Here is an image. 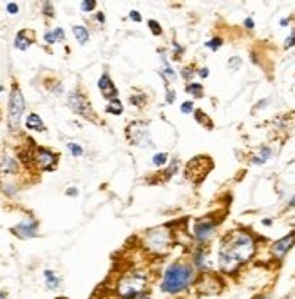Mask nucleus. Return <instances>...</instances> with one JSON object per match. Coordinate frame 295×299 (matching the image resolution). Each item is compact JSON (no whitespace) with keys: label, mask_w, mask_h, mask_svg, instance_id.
<instances>
[{"label":"nucleus","mask_w":295,"mask_h":299,"mask_svg":"<svg viewBox=\"0 0 295 299\" xmlns=\"http://www.w3.org/2000/svg\"><path fill=\"white\" fill-rule=\"evenodd\" d=\"M257 252V241L246 230H230L221 240L217 252V265L221 274L236 276L243 265L252 259Z\"/></svg>","instance_id":"obj_1"},{"label":"nucleus","mask_w":295,"mask_h":299,"mask_svg":"<svg viewBox=\"0 0 295 299\" xmlns=\"http://www.w3.org/2000/svg\"><path fill=\"white\" fill-rule=\"evenodd\" d=\"M198 279L194 265L187 259L172 261L163 270L160 281V290L167 295H179L189 290Z\"/></svg>","instance_id":"obj_2"},{"label":"nucleus","mask_w":295,"mask_h":299,"mask_svg":"<svg viewBox=\"0 0 295 299\" xmlns=\"http://www.w3.org/2000/svg\"><path fill=\"white\" fill-rule=\"evenodd\" d=\"M114 299H138L149 294V272L145 269H129L118 276L113 288Z\"/></svg>","instance_id":"obj_3"},{"label":"nucleus","mask_w":295,"mask_h":299,"mask_svg":"<svg viewBox=\"0 0 295 299\" xmlns=\"http://www.w3.org/2000/svg\"><path fill=\"white\" fill-rule=\"evenodd\" d=\"M174 243L172 230L169 227H156V228H149L141 236V245L147 252H151L152 256H165L169 252L170 247Z\"/></svg>","instance_id":"obj_4"},{"label":"nucleus","mask_w":295,"mask_h":299,"mask_svg":"<svg viewBox=\"0 0 295 299\" xmlns=\"http://www.w3.org/2000/svg\"><path fill=\"white\" fill-rule=\"evenodd\" d=\"M24 111H25V98L22 94L18 84L15 82L11 87V93H9V102H8V125L11 132H17L20 129Z\"/></svg>","instance_id":"obj_5"},{"label":"nucleus","mask_w":295,"mask_h":299,"mask_svg":"<svg viewBox=\"0 0 295 299\" xmlns=\"http://www.w3.org/2000/svg\"><path fill=\"white\" fill-rule=\"evenodd\" d=\"M67 104L78 116L89 120V122H94V123L98 122V116L94 114L93 106H91V102L87 100V96H85L84 93H80V91H71L67 96Z\"/></svg>","instance_id":"obj_6"},{"label":"nucleus","mask_w":295,"mask_h":299,"mask_svg":"<svg viewBox=\"0 0 295 299\" xmlns=\"http://www.w3.org/2000/svg\"><path fill=\"white\" fill-rule=\"evenodd\" d=\"M217 219H214L212 216H205V218H199L194 221V227H192V236L198 243L205 245L212 236H214L215 228H217Z\"/></svg>","instance_id":"obj_7"},{"label":"nucleus","mask_w":295,"mask_h":299,"mask_svg":"<svg viewBox=\"0 0 295 299\" xmlns=\"http://www.w3.org/2000/svg\"><path fill=\"white\" fill-rule=\"evenodd\" d=\"M125 135H127V140H129L132 145H138V147H149V145L152 144L149 129L143 122H132L131 125L127 127Z\"/></svg>","instance_id":"obj_8"},{"label":"nucleus","mask_w":295,"mask_h":299,"mask_svg":"<svg viewBox=\"0 0 295 299\" xmlns=\"http://www.w3.org/2000/svg\"><path fill=\"white\" fill-rule=\"evenodd\" d=\"M58 163V154L46 147L33 149V165L38 171H53Z\"/></svg>","instance_id":"obj_9"},{"label":"nucleus","mask_w":295,"mask_h":299,"mask_svg":"<svg viewBox=\"0 0 295 299\" xmlns=\"http://www.w3.org/2000/svg\"><path fill=\"white\" fill-rule=\"evenodd\" d=\"M293 245H295V230H291L290 234H286L284 238H281V240H277V241L272 243L270 254L274 256V259L283 261L284 257H286V254L293 249Z\"/></svg>","instance_id":"obj_10"},{"label":"nucleus","mask_w":295,"mask_h":299,"mask_svg":"<svg viewBox=\"0 0 295 299\" xmlns=\"http://www.w3.org/2000/svg\"><path fill=\"white\" fill-rule=\"evenodd\" d=\"M11 234L20 238V240H29V238L38 236V221L33 216H29V218H25L24 221H20L18 225L11 227Z\"/></svg>","instance_id":"obj_11"},{"label":"nucleus","mask_w":295,"mask_h":299,"mask_svg":"<svg viewBox=\"0 0 295 299\" xmlns=\"http://www.w3.org/2000/svg\"><path fill=\"white\" fill-rule=\"evenodd\" d=\"M98 89H100L101 96L109 102L118 96V89L114 87V82H113V78H110L109 73H103V75L100 76V80H98Z\"/></svg>","instance_id":"obj_12"},{"label":"nucleus","mask_w":295,"mask_h":299,"mask_svg":"<svg viewBox=\"0 0 295 299\" xmlns=\"http://www.w3.org/2000/svg\"><path fill=\"white\" fill-rule=\"evenodd\" d=\"M18 169H20V165H18L17 158H13L9 154H4L0 158V174L15 176V174H18Z\"/></svg>","instance_id":"obj_13"},{"label":"nucleus","mask_w":295,"mask_h":299,"mask_svg":"<svg viewBox=\"0 0 295 299\" xmlns=\"http://www.w3.org/2000/svg\"><path fill=\"white\" fill-rule=\"evenodd\" d=\"M33 42H34V31H31V29L18 31L17 37H15V47H17L18 51H27Z\"/></svg>","instance_id":"obj_14"},{"label":"nucleus","mask_w":295,"mask_h":299,"mask_svg":"<svg viewBox=\"0 0 295 299\" xmlns=\"http://www.w3.org/2000/svg\"><path fill=\"white\" fill-rule=\"evenodd\" d=\"M44 281H46V288L47 290H58L60 285H62V278L56 274L55 270H44Z\"/></svg>","instance_id":"obj_15"},{"label":"nucleus","mask_w":295,"mask_h":299,"mask_svg":"<svg viewBox=\"0 0 295 299\" xmlns=\"http://www.w3.org/2000/svg\"><path fill=\"white\" fill-rule=\"evenodd\" d=\"M161 53V76L165 78V82H174L176 80V71L172 69V65H170L169 62H167V56H165V51L160 49Z\"/></svg>","instance_id":"obj_16"},{"label":"nucleus","mask_w":295,"mask_h":299,"mask_svg":"<svg viewBox=\"0 0 295 299\" xmlns=\"http://www.w3.org/2000/svg\"><path fill=\"white\" fill-rule=\"evenodd\" d=\"M25 127H27L29 131H34V132H44V131H46V125H44L42 118H40L36 113L27 114V120H25Z\"/></svg>","instance_id":"obj_17"},{"label":"nucleus","mask_w":295,"mask_h":299,"mask_svg":"<svg viewBox=\"0 0 295 299\" xmlns=\"http://www.w3.org/2000/svg\"><path fill=\"white\" fill-rule=\"evenodd\" d=\"M72 35H75V38L78 40V44H87L89 40V29L85 27V25H72Z\"/></svg>","instance_id":"obj_18"},{"label":"nucleus","mask_w":295,"mask_h":299,"mask_svg":"<svg viewBox=\"0 0 295 299\" xmlns=\"http://www.w3.org/2000/svg\"><path fill=\"white\" fill-rule=\"evenodd\" d=\"M272 158V149L270 147H261L259 149V152L255 156H253V163L255 165H263L265 161H268Z\"/></svg>","instance_id":"obj_19"},{"label":"nucleus","mask_w":295,"mask_h":299,"mask_svg":"<svg viewBox=\"0 0 295 299\" xmlns=\"http://www.w3.org/2000/svg\"><path fill=\"white\" fill-rule=\"evenodd\" d=\"M105 109H107V113L114 114V116H120L122 111H123V106H122V102H120L118 98H114V100H110L109 104H107Z\"/></svg>","instance_id":"obj_20"},{"label":"nucleus","mask_w":295,"mask_h":299,"mask_svg":"<svg viewBox=\"0 0 295 299\" xmlns=\"http://www.w3.org/2000/svg\"><path fill=\"white\" fill-rule=\"evenodd\" d=\"M194 118H196V122L198 123H201V125H205L207 127V129H212V127H214V123H212V120L208 118L207 114L203 113V111H194Z\"/></svg>","instance_id":"obj_21"},{"label":"nucleus","mask_w":295,"mask_h":299,"mask_svg":"<svg viewBox=\"0 0 295 299\" xmlns=\"http://www.w3.org/2000/svg\"><path fill=\"white\" fill-rule=\"evenodd\" d=\"M185 91L189 94H192L194 98H201L203 94H205V91H203V85L201 84H187V87H185Z\"/></svg>","instance_id":"obj_22"},{"label":"nucleus","mask_w":295,"mask_h":299,"mask_svg":"<svg viewBox=\"0 0 295 299\" xmlns=\"http://www.w3.org/2000/svg\"><path fill=\"white\" fill-rule=\"evenodd\" d=\"M169 161V154L167 152H158V154L152 156V165H156V167H161Z\"/></svg>","instance_id":"obj_23"},{"label":"nucleus","mask_w":295,"mask_h":299,"mask_svg":"<svg viewBox=\"0 0 295 299\" xmlns=\"http://www.w3.org/2000/svg\"><path fill=\"white\" fill-rule=\"evenodd\" d=\"M205 46H207L208 49H212V51H217L221 46H223V38H221V37H214V38H210V40H208Z\"/></svg>","instance_id":"obj_24"},{"label":"nucleus","mask_w":295,"mask_h":299,"mask_svg":"<svg viewBox=\"0 0 295 299\" xmlns=\"http://www.w3.org/2000/svg\"><path fill=\"white\" fill-rule=\"evenodd\" d=\"M80 8L84 13H91L93 9H96V0H84L80 4Z\"/></svg>","instance_id":"obj_25"},{"label":"nucleus","mask_w":295,"mask_h":299,"mask_svg":"<svg viewBox=\"0 0 295 299\" xmlns=\"http://www.w3.org/2000/svg\"><path fill=\"white\" fill-rule=\"evenodd\" d=\"M149 29H151L152 35H156V37H160V35L163 33V31H161L160 22H156V20H149Z\"/></svg>","instance_id":"obj_26"},{"label":"nucleus","mask_w":295,"mask_h":299,"mask_svg":"<svg viewBox=\"0 0 295 299\" xmlns=\"http://www.w3.org/2000/svg\"><path fill=\"white\" fill-rule=\"evenodd\" d=\"M67 147H69V151H71V154L75 156V158H80V156L84 154V149H82L78 144H72L71 142V144H67Z\"/></svg>","instance_id":"obj_27"},{"label":"nucleus","mask_w":295,"mask_h":299,"mask_svg":"<svg viewBox=\"0 0 295 299\" xmlns=\"http://www.w3.org/2000/svg\"><path fill=\"white\" fill-rule=\"evenodd\" d=\"M44 42H46L47 46H53V44L58 42V40H56L55 31H46V35H44Z\"/></svg>","instance_id":"obj_28"},{"label":"nucleus","mask_w":295,"mask_h":299,"mask_svg":"<svg viewBox=\"0 0 295 299\" xmlns=\"http://www.w3.org/2000/svg\"><path fill=\"white\" fill-rule=\"evenodd\" d=\"M145 100H147V96H145L143 93H139V94H134V96H131L132 104H134V106H139V107L145 106Z\"/></svg>","instance_id":"obj_29"},{"label":"nucleus","mask_w":295,"mask_h":299,"mask_svg":"<svg viewBox=\"0 0 295 299\" xmlns=\"http://www.w3.org/2000/svg\"><path fill=\"white\" fill-rule=\"evenodd\" d=\"M42 9H44V15L46 17H55V8H53V4L51 2H44L42 4Z\"/></svg>","instance_id":"obj_30"},{"label":"nucleus","mask_w":295,"mask_h":299,"mask_svg":"<svg viewBox=\"0 0 295 299\" xmlns=\"http://www.w3.org/2000/svg\"><path fill=\"white\" fill-rule=\"evenodd\" d=\"M18 9H20V8H18L17 2H8V4H6V11H8L9 15H17Z\"/></svg>","instance_id":"obj_31"},{"label":"nucleus","mask_w":295,"mask_h":299,"mask_svg":"<svg viewBox=\"0 0 295 299\" xmlns=\"http://www.w3.org/2000/svg\"><path fill=\"white\" fill-rule=\"evenodd\" d=\"M183 78H185V80H190V78H192V76H194V65H187L185 69H183Z\"/></svg>","instance_id":"obj_32"},{"label":"nucleus","mask_w":295,"mask_h":299,"mask_svg":"<svg viewBox=\"0 0 295 299\" xmlns=\"http://www.w3.org/2000/svg\"><path fill=\"white\" fill-rule=\"evenodd\" d=\"M192 111H194V104H192V102H185V104L181 106L183 114H189V113H192Z\"/></svg>","instance_id":"obj_33"},{"label":"nucleus","mask_w":295,"mask_h":299,"mask_svg":"<svg viewBox=\"0 0 295 299\" xmlns=\"http://www.w3.org/2000/svg\"><path fill=\"white\" fill-rule=\"evenodd\" d=\"M284 47H286V49H290V47H295V31L286 38V40H284Z\"/></svg>","instance_id":"obj_34"},{"label":"nucleus","mask_w":295,"mask_h":299,"mask_svg":"<svg viewBox=\"0 0 295 299\" xmlns=\"http://www.w3.org/2000/svg\"><path fill=\"white\" fill-rule=\"evenodd\" d=\"M129 18H131L132 22H136V24H139V22H141V15H139L136 9H132V11L129 13Z\"/></svg>","instance_id":"obj_35"},{"label":"nucleus","mask_w":295,"mask_h":299,"mask_svg":"<svg viewBox=\"0 0 295 299\" xmlns=\"http://www.w3.org/2000/svg\"><path fill=\"white\" fill-rule=\"evenodd\" d=\"M174 100H176V93H174L172 89H167V102H169V104H174Z\"/></svg>","instance_id":"obj_36"},{"label":"nucleus","mask_w":295,"mask_h":299,"mask_svg":"<svg viewBox=\"0 0 295 299\" xmlns=\"http://www.w3.org/2000/svg\"><path fill=\"white\" fill-rule=\"evenodd\" d=\"M253 25H255V24H253V18H246V20H245V27H246V29H253Z\"/></svg>","instance_id":"obj_37"},{"label":"nucleus","mask_w":295,"mask_h":299,"mask_svg":"<svg viewBox=\"0 0 295 299\" xmlns=\"http://www.w3.org/2000/svg\"><path fill=\"white\" fill-rule=\"evenodd\" d=\"M198 75L201 76V78H207V76H208V68H201L198 71Z\"/></svg>","instance_id":"obj_38"},{"label":"nucleus","mask_w":295,"mask_h":299,"mask_svg":"<svg viewBox=\"0 0 295 299\" xmlns=\"http://www.w3.org/2000/svg\"><path fill=\"white\" fill-rule=\"evenodd\" d=\"M228 65H230V68H234V69H236L237 65H239V58H234V60H230V62H228Z\"/></svg>","instance_id":"obj_39"},{"label":"nucleus","mask_w":295,"mask_h":299,"mask_svg":"<svg viewBox=\"0 0 295 299\" xmlns=\"http://www.w3.org/2000/svg\"><path fill=\"white\" fill-rule=\"evenodd\" d=\"M0 299H9V292L2 288V290H0Z\"/></svg>","instance_id":"obj_40"},{"label":"nucleus","mask_w":295,"mask_h":299,"mask_svg":"<svg viewBox=\"0 0 295 299\" xmlns=\"http://www.w3.org/2000/svg\"><path fill=\"white\" fill-rule=\"evenodd\" d=\"M67 196H72V198H75V196H78V189H69L67 190Z\"/></svg>","instance_id":"obj_41"},{"label":"nucleus","mask_w":295,"mask_h":299,"mask_svg":"<svg viewBox=\"0 0 295 299\" xmlns=\"http://www.w3.org/2000/svg\"><path fill=\"white\" fill-rule=\"evenodd\" d=\"M96 20L100 22V24H103V22H105V17H103V13H98V15H96Z\"/></svg>","instance_id":"obj_42"},{"label":"nucleus","mask_w":295,"mask_h":299,"mask_svg":"<svg viewBox=\"0 0 295 299\" xmlns=\"http://www.w3.org/2000/svg\"><path fill=\"white\" fill-rule=\"evenodd\" d=\"M252 299H272V297L268 294H257L255 297H252Z\"/></svg>","instance_id":"obj_43"},{"label":"nucleus","mask_w":295,"mask_h":299,"mask_svg":"<svg viewBox=\"0 0 295 299\" xmlns=\"http://www.w3.org/2000/svg\"><path fill=\"white\" fill-rule=\"evenodd\" d=\"M288 24H290V18H283V20H281V27H286Z\"/></svg>","instance_id":"obj_44"},{"label":"nucleus","mask_w":295,"mask_h":299,"mask_svg":"<svg viewBox=\"0 0 295 299\" xmlns=\"http://www.w3.org/2000/svg\"><path fill=\"white\" fill-rule=\"evenodd\" d=\"M272 223H274L272 219H263V225H265V227H270Z\"/></svg>","instance_id":"obj_45"},{"label":"nucleus","mask_w":295,"mask_h":299,"mask_svg":"<svg viewBox=\"0 0 295 299\" xmlns=\"http://www.w3.org/2000/svg\"><path fill=\"white\" fill-rule=\"evenodd\" d=\"M288 207H290V209H295V196L290 200V203H288Z\"/></svg>","instance_id":"obj_46"},{"label":"nucleus","mask_w":295,"mask_h":299,"mask_svg":"<svg viewBox=\"0 0 295 299\" xmlns=\"http://www.w3.org/2000/svg\"><path fill=\"white\" fill-rule=\"evenodd\" d=\"M138 299H149V295H143V297H138Z\"/></svg>","instance_id":"obj_47"},{"label":"nucleus","mask_w":295,"mask_h":299,"mask_svg":"<svg viewBox=\"0 0 295 299\" xmlns=\"http://www.w3.org/2000/svg\"><path fill=\"white\" fill-rule=\"evenodd\" d=\"M2 91H4V87H2V85H0V93H2Z\"/></svg>","instance_id":"obj_48"},{"label":"nucleus","mask_w":295,"mask_h":299,"mask_svg":"<svg viewBox=\"0 0 295 299\" xmlns=\"http://www.w3.org/2000/svg\"><path fill=\"white\" fill-rule=\"evenodd\" d=\"M56 299H67V297H56Z\"/></svg>","instance_id":"obj_49"}]
</instances>
